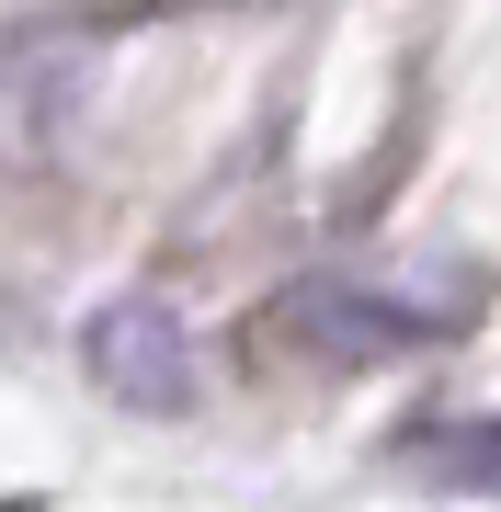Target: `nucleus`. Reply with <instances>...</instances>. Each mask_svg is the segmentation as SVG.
<instances>
[{
    "instance_id": "f03ea898",
    "label": "nucleus",
    "mask_w": 501,
    "mask_h": 512,
    "mask_svg": "<svg viewBox=\"0 0 501 512\" xmlns=\"http://www.w3.org/2000/svg\"><path fill=\"white\" fill-rule=\"evenodd\" d=\"M92 365H103V387H126L137 410H171L183 399V330L160 308H103L92 319Z\"/></svg>"
},
{
    "instance_id": "7ed1b4c3",
    "label": "nucleus",
    "mask_w": 501,
    "mask_h": 512,
    "mask_svg": "<svg viewBox=\"0 0 501 512\" xmlns=\"http://www.w3.org/2000/svg\"><path fill=\"white\" fill-rule=\"evenodd\" d=\"M422 467L456 478V490H501V421H456V433H433Z\"/></svg>"
},
{
    "instance_id": "f257e3e1",
    "label": "nucleus",
    "mask_w": 501,
    "mask_h": 512,
    "mask_svg": "<svg viewBox=\"0 0 501 512\" xmlns=\"http://www.w3.org/2000/svg\"><path fill=\"white\" fill-rule=\"evenodd\" d=\"M274 342L319 353V365H388V353L433 342L445 330V308L433 296H388V285H353V274H308L297 296H274Z\"/></svg>"
}]
</instances>
